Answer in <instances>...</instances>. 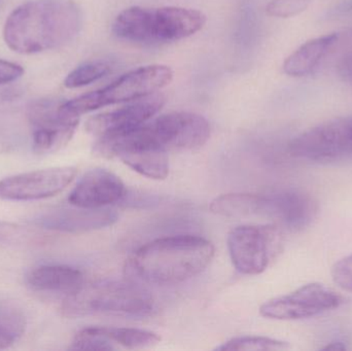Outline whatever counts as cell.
Instances as JSON below:
<instances>
[{
    "mask_svg": "<svg viewBox=\"0 0 352 351\" xmlns=\"http://www.w3.org/2000/svg\"><path fill=\"white\" fill-rule=\"evenodd\" d=\"M214 256L210 241L196 235L155 239L136 249L126 262V275L140 284H182L202 273Z\"/></svg>",
    "mask_w": 352,
    "mask_h": 351,
    "instance_id": "6da1fadb",
    "label": "cell"
},
{
    "mask_svg": "<svg viewBox=\"0 0 352 351\" xmlns=\"http://www.w3.org/2000/svg\"><path fill=\"white\" fill-rule=\"evenodd\" d=\"M82 23L80 8L72 0H31L8 16L3 38L12 51L32 55L67 45Z\"/></svg>",
    "mask_w": 352,
    "mask_h": 351,
    "instance_id": "7a4b0ae2",
    "label": "cell"
},
{
    "mask_svg": "<svg viewBox=\"0 0 352 351\" xmlns=\"http://www.w3.org/2000/svg\"><path fill=\"white\" fill-rule=\"evenodd\" d=\"M205 23L206 16L192 8L133 6L118 14L113 32L131 43L162 45L192 36Z\"/></svg>",
    "mask_w": 352,
    "mask_h": 351,
    "instance_id": "3957f363",
    "label": "cell"
},
{
    "mask_svg": "<svg viewBox=\"0 0 352 351\" xmlns=\"http://www.w3.org/2000/svg\"><path fill=\"white\" fill-rule=\"evenodd\" d=\"M154 299L142 284L132 282H103L82 284L67 295L61 306L69 319L90 315L144 317L152 313Z\"/></svg>",
    "mask_w": 352,
    "mask_h": 351,
    "instance_id": "277c9868",
    "label": "cell"
},
{
    "mask_svg": "<svg viewBox=\"0 0 352 351\" xmlns=\"http://www.w3.org/2000/svg\"><path fill=\"white\" fill-rule=\"evenodd\" d=\"M173 78V71L168 66H144L123 74L99 90L62 102L61 109L70 117H80L109 105L130 102L158 93L168 86Z\"/></svg>",
    "mask_w": 352,
    "mask_h": 351,
    "instance_id": "5b68a950",
    "label": "cell"
},
{
    "mask_svg": "<svg viewBox=\"0 0 352 351\" xmlns=\"http://www.w3.org/2000/svg\"><path fill=\"white\" fill-rule=\"evenodd\" d=\"M208 121L198 113L175 111L123 133L128 139L166 152L202 148L210 137Z\"/></svg>",
    "mask_w": 352,
    "mask_h": 351,
    "instance_id": "8992f818",
    "label": "cell"
},
{
    "mask_svg": "<svg viewBox=\"0 0 352 351\" xmlns=\"http://www.w3.org/2000/svg\"><path fill=\"white\" fill-rule=\"evenodd\" d=\"M234 267L244 275L263 273L283 249V232L275 225H242L228 235Z\"/></svg>",
    "mask_w": 352,
    "mask_h": 351,
    "instance_id": "52a82bcc",
    "label": "cell"
},
{
    "mask_svg": "<svg viewBox=\"0 0 352 351\" xmlns=\"http://www.w3.org/2000/svg\"><path fill=\"white\" fill-rule=\"evenodd\" d=\"M296 158L331 162L352 156V117H337L310 128L292 140Z\"/></svg>",
    "mask_w": 352,
    "mask_h": 351,
    "instance_id": "ba28073f",
    "label": "cell"
},
{
    "mask_svg": "<svg viewBox=\"0 0 352 351\" xmlns=\"http://www.w3.org/2000/svg\"><path fill=\"white\" fill-rule=\"evenodd\" d=\"M343 301L342 296L332 288L314 282L285 296L267 301L261 306L260 313L267 319L296 321L334 310L341 306Z\"/></svg>",
    "mask_w": 352,
    "mask_h": 351,
    "instance_id": "9c48e42d",
    "label": "cell"
},
{
    "mask_svg": "<svg viewBox=\"0 0 352 351\" xmlns=\"http://www.w3.org/2000/svg\"><path fill=\"white\" fill-rule=\"evenodd\" d=\"M61 104L56 100H36L27 107V119L32 129V148L36 154H53L72 140L80 117L66 115Z\"/></svg>",
    "mask_w": 352,
    "mask_h": 351,
    "instance_id": "30bf717a",
    "label": "cell"
},
{
    "mask_svg": "<svg viewBox=\"0 0 352 351\" xmlns=\"http://www.w3.org/2000/svg\"><path fill=\"white\" fill-rule=\"evenodd\" d=\"M74 166L52 167L6 177L0 181V199L32 201L61 193L76 179Z\"/></svg>",
    "mask_w": 352,
    "mask_h": 351,
    "instance_id": "8fae6325",
    "label": "cell"
},
{
    "mask_svg": "<svg viewBox=\"0 0 352 351\" xmlns=\"http://www.w3.org/2000/svg\"><path fill=\"white\" fill-rule=\"evenodd\" d=\"M165 101L166 98L160 93L130 101L120 109L90 117L86 124L87 131L98 139L125 133L150 121L162 109Z\"/></svg>",
    "mask_w": 352,
    "mask_h": 351,
    "instance_id": "7c38bea8",
    "label": "cell"
},
{
    "mask_svg": "<svg viewBox=\"0 0 352 351\" xmlns=\"http://www.w3.org/2000/svg\"><path fill=\"white\" fill-rule=\"evenodd\" d=\"M127 196L125 183L107 169L95 168L82 175L68 196L70 205L82 208H105L123 201Z\"/></svg>",
    "mask_w": 352,
    "mask_h": 351,
    "instance_id": "4fadbf2b",
    "label": "cell"
},
{
    "mask_svg": "<svg viewBox=\"0 0 352 351\" xmlns=\"http://www.w3.org/2000/svg\"><path fill=\"white\" fill-rule=\"evenodd\" d=\"M264 216L273 218L292 230L311 224L318 214V203L309 194L299 190H279L263 194Z\"/></svg>",
    "mask_w": 352,
    "mask_h": 351,
    "instance_id": "5bb4252c",
    "label": "cell"
},
{
    "mask_svg": "<svg viewBox=\"0 0 352 351\" xmlns=\"http://www.w3.org/2000/svg\"><path fill=\"white\" fill-rule=\"evenodd\" d=\"M74 206V205H72ZM119 216L107 208L60 207L47 210L33 223L41 228L61 232L80 233L113 226Z\"/></svg>",
    "mask_w": 352,
    "mask_h": 351,
    "instance_id": "9a60e30c",
    "label": "cell"
},
{
    "mask_svg": "<svg viewBox=\"0 0 352 351\" xmlns=\"http://www.w3.org/2000/svg\"><path fill=\"white\" fill-rule=\"evenodd\" d=\"M31 288L43 292L62 293L70 295L85 284L80 270L67 265H41L27 275Z\"/></svg>",
    "mask_w": 352,
    "mask_h": 351,
    "instance_id": "2e32d148",
    "label": "cell"
},
{
    "mask_svg": "<svg viewBox=\"0 0 352 351\" xmlns=\"http://www.w3.org/2000/svg\"><path fill=\"white\" fill-rule=\"evenodd\" d=\"M338 33H330L304 43L283 62V71L294 78H302L311 73L329 49L338 41Z\"/></svg>",
    "mask_w": 352,
    "mask_h": 351,
    "instance_id": "e0dca14e",
    "label": "cell"
},
{
    "mask_svg": "<svg viewBox=\"0 0 352 351\" xmlns=\"http://www.w3.org/2000/svg\"><path fill=\"white\" fill-rule=\"evenodd\" d=\"M209 208L212 214L225 218H245L263 216V194H225L213 199Z\"/></svg>",
    "mask_w": 352,
    "mask_h": 351,
    "instance_id": "ac0fdd59",
    "label": "cell"
},
{
    "mask_svg": "<svg viewBox=\"0 0 352 351\" xmlns=\"http://www.w3.org/2000/svg\"><path fill=\"white\" fill-rule=\"evenodd\" d=\"M95 335L109 342L113 348L122 346L128 350L153 348L161 341L158 334L134 328L92 327L89 328Z\"/></svg>",
    "mask_w": 352,
    "mask_h": 351,
    "instance_id": "d6986e66",
    "label": "cell"
},
{
    "mask_svg": "<svg viewBox=\"0 0 352 351\" xmlns=\"http://www.w3.org/2000/svg\"><path fill=\"white\" fill-rule=\"evenodd\" d=\"M111 70V65L107 62L101 61V60L87 62L74 68L70 73H68L64 80V86L68 89L88 86L107 76Z\"/></svg>",
    "mask_w": 352,
    "mask_h": 351,
    "instance_id": "ffe728a7",
    "label": "cell"
},
{
    "mask_svg": "<svg viewBox=\"0 0 352 351\" xmlns=\"http://www.w3.org/2000/svg\"><path fill=\"white\" fill-rule=\"evenodd\" d=\"M291 346L287 342L262 336L234 337L221 344L217 350H287Z\"/></svg>",
    "mask_w": 352,
    "mask_h": 351,
    "instance_id": "44dd1931",
    "label": "cell"
},
{
    "mask_svg": "<svg viewBox=\"0 0 352 351\" xmlns=\"http://www.w3.org/2000/svg\"><path fill=\"white\" fill-rule=\"evenodd\" d=\"M25 321L21 315L12 311L0 313V350L12 346L24 333Z\"/></svg>",
    "mask_w": 352,
    "mask_h": 351,
    "instance_id": "7402d4cb",
    "label": "cell"
},
{
    "mask_svg": "<svg viewBox=\"0 0 352 351\" xmlns=\"http://www.w3.org/2000/svg\"><path fill=\"white\" fill-rule=\"evenodd\" d=\"M311 0H270L266 5L268 16L274 18H292L305 12Z\"/></svg>",
    "mask_w": 352,
    "mask_h": 351,
    "instance_id": "603a6c76",
    "label": "cell"
},
{
    "mask_svg": "<svg viewBox=\"0 0 352 351\" xmlns=\"http://www.w3.org/2000/svg\"><path fill=\"white\" fill-rule=\"evenodd\" d=\"M35 237L30 231L14 223L0 220V245H19L29 242Z\"/></svg>",
    "mask_w": 352,
    "mask_h": 351,
    "instance_id": "cb8c5ba5",
    "label": "cell"
},
{
    "mask_svg": "<svg viewBox=\"0 0 352 351\" xmlns=\"http://www.w3.org/2000/svg\"><path fill=\"white\" fill-rule=\"evenodd\" d=\"M332 276L335 284L339 288L352 293V253L335 264L332 269Z\"/></svg>",
    "mask_w": 352,
    "mask_h": 351,
    "instance_id": "d4e9b609",
    "label": "cell"
},
{
    "mask_svg": "<svg viewBox=\"0 0 352 351\" xmlns=\"http://www.w3.org/2000/svg\"><path fill=\"white\" fill-rule=\"evenodd\" d=\"M25 70L14 62L0 59V84H10L22 78Z\"/></svg>",
    "mask_w": 352,
    "mask_h": 351,
    "instance_id": "484cf974",
    "label": "cell"
},
{
    "mask_svg": "<svg viewBox=\"0 0 352 351\" xmlns=\"http://www.w3.org/2000/svg\"><path fill=\"white\" fill-rule=\"evenodd\" d=\"M324 350H346L347 346L346 344L343 343V342L337 341V342H332V343L328 344V346H324V348H322Z\"/></svg>",
    "mask_w": 352,
    "mask_h": 351,
    "instance_id": "4316f807",
    "label": "cell"
}]
</instances>
